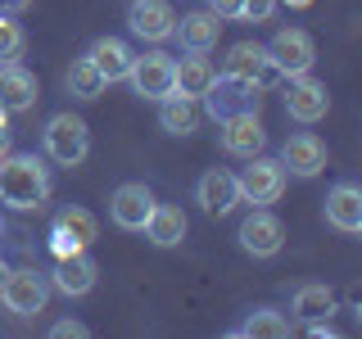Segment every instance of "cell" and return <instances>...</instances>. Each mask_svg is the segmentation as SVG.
I'll return each mask as SVG.
<instances>
[{
	"label": "cell",
	"instance_id": "6da1fadb",
	"mask_svg": "<svg viewBox=\"0 0 362 339\" xmlns=\"http://www.w3.org/2000/svg\"><path fill=\"white\" fill-rule=\"evenodd\" d=\"M50 195V172L37 154H0V203L9 208H41Z\"/></svg>",
	"mask_w": 362,
	"mask_h": 339
},
{
	"label": "cell",
	"instance_id": "7a4b0ae2",
	"mask_svg": "<svg viewBox=\"0 0 362 339\" xmlns=\"http://www.w3.org/2000/svg\"><path fill=\"white\" fill-rule=\"evenodd\" d=\"M41 141H45V154H50L59 167H77L90 154V127L77 118V113H54V118L45 122Z\"/></svg>",
	"mask_w": 362,
	"mask_h": 339
},
{
	"label": "cell",
	"instance_id": "3957f363",
	"mask_svg": "<svg viewBox=\"0 0 362 339\" xmlns=\"http://www.w3.org/2000/svg\"><path fill=\"white\" fill-rule=\"evenodd\" d=\"M50 299V276L37 267H18L0 280V303H5L14 316H37Z\"/></svg>",
	"mask_w": 362,
	"mask_h": 339
},
{
	"label": "cell",
	"instance_id": "277c9868",
	"mask_svg": "<svg viewBox=\"0 0 362 339\" xmlns=\"http://www.w3.org/2000/svg\"><path fill=\"white\" fill-rule=\"evenodd\" d=\"M267 64H272V73H281V77H303L313 68L317 59V50H313V37L303 28H281L276 37H272L267 45Z\"/></svg>",
	"mask_w": 362,
	"mask_h": 339
},
{
	"label": "cell",
	"instance_id": "5b68a950",
	"mask_svg": "<svg viewBox=\"0 0 362 339\" xmlns=\"http://www.w3.org/2000/svg\"><path fill=\"white\" fill-rule=\"evenodd\" d=\"M286 167H281V158H267V154H254L249 158V167L240 177H235V186H240V199L249 203H276L281 190H286Z\"/></svg>",
	"mask_w": 362,
	"mask_h": 339
},
{
	"label": "cell",
	"instance_id": "8992f818",
	"mask_svg": "<svg viewBox=\"0 0 362 339\" xmlns=\"http://www.w3.org/2000/svg\"><path fill=\"white\" fill-rule=\"evenodd\" d=\"M173 64H177L173 54L150 50V54H141V59H132L127 82L136 86L141 100H168V95H173Z\"/></svg>",
	"mask_w": 362,
	"mask_h": 339
},
{
	"label": "cell",
	"instance_id": "52a82bcc",
	"mask_svg": "<svg viewBox=\"0 0 362 339\" xmlns=\"http://www.w3.org/2000/svg\"><path fill=\"white\" fill-rule=\"evenodd\" d=\"M127 28H132V37H141V41H168L173 37V28H177V14H173V5L168 0H132V9H127Z\"/></svg>",
	"mask_w": 362,
	"mask_h": 339
},
{
	"label": "cell",
	"instance_id": "ba28073f",
	"mask_svg": "<svg viewBox=\"0 0 362 339\" xmlns=\"http://www.w3.org/2000/svg\"><path fill=\"white\" fill-rule=\"evenodd\" d=\"M263 145H267V131H263V122H258V109L222 118V150L226 154L254 158V154H263Z\"/></svg>",
	"mask_w": 362,
	"mask_h": 339
},
{
	"label": "cell",
	"instance_id": "9c48e42d",
	"mask_svg": "<svg viewBox=\"0 0 362 339\" xmlns=\"http://www.w3.org/2000/svg\"><path fill=\"white\" fill-rule=\"evenodd\" d=\"M281 244H286V226L272 218L267 208L249 213V218L240 222V249H245V254H254V258H276Z\"/></svg>",
	"mask_w": 362,
	"mask_h": 339
},
{
	"label": "cell",
	"instance_id": "30bf717a",
	"mask_svg": "<svg viewBox=\"0 0 362 339\" xmlns=\"http://www.w3.org/2000/svg\"><path fill=\"white\" fill-rule=\"evenodd\" d=\"M286 113H290L294 122H322L326 113H331V95H326V86L313 82L308 73L290 77V86H286Z\"/></svg>",
	"mask_w": 362,
	"mask_h": 339
},
{
	"label": "cell",
	"instance_id": "8fae6325",
	"mask_svg": "<svg viewBox=\"0 0 362 339\" xmlns=\"http://www.w3.org/2000/svg\"><path fill=\"white\" fill-rule=\"evenodd\" d=\"M281 167L294 172V177H317L326 167V141H322V136H313V131L290 136V141L281 145Z\"/></svg>",
	"mask_w": 362,
	"mask_h": 339
},
{
	"label": "cell",
	"instance_id": "7c38bea8",
	"mask_svg": "<svg viewBox=\"0 0 362 339\" xmlns=\"http://www.w3.org/2000/svg\"><path fill=\"white\" fill-rule=\"evenodd\" d=\"M150 208H154V195H150V186H141V181L118 186L113 199H109V213H113V222H118L122 231H141L145 218H150Z\"/></svg>",
	"mask_w": 362,
	"mask_h": 339
},
{
	"label": "cell",
	"instance_id": "4fadbf2b",
	"mask_svg": "<svg viewBox=\"0 0 362 339\" xmlns=\"http://www.w3.org/2000/svg\"><path fill=\"white\" fill-rule=\"evenodd\" d=\"M204 100H209L213 118H231V113L258 109V86L254 82H235V77H222V82H213L209 90H204Z\"/></svg>",
	"mask_w": 362,
	"mask_h": 339
},
{
	"label": "cell",
	"instance_id": "5bb4252c",
	"mask_svg": "<svg viewBox=\"0 0 362 339\" xmlns=\"http://www.w3.org/2000/svg\"><path fill=\"white\" fill-rule=\"evenodd\" d=\"M37 77L23 64H0V109L5 113H28L37 105Z\"/></svg>",
	"mask_w": 362,
	"mask_h": 339
},
{
	"label": "cell",
	"instance_id": "9a60e30c",
	"mask_svg": "<svg viewBox=\"0 0 362 339\" xmlns=\"http://www.w3.org/2000/svg\"><path fill=\"white\" fill-rule=\"evenodd\" d=\"M195 199H199V208H204V213L222 218V213H231L235 203H240V186H235V177H231V172L213 167V172H204V177H199Z\"/></svg>",
	"mask_w": 362,
	"mask_h": 339
},
{
	"label": "cell",
	"instance_id": "2e32d148",
	"mask_svg": "<svg viewBox=\"0 0 362 339\" xmlns=\"http://www.w3.org/2000/svg\"><path fill=\"white\" fill-rule=\"evenodd\" d=\"M326 222L344 235H358L362 231V190L349 186V181H339L331 195H326Z\"/></svg>",
	"mask_w": 362,
	"mask_h": 339
},
{
	"label": "cell",
	"instance_id": "e0dca14e",
	"mask_svg": "<svg viewBox=\"0 0 362 339\" xmlns=\"http://www.w3.org/2000/svg\"><path fill=\"white\" fill-rule=\"evenodd\" d=\"M213 82H218L213 64L204 59V54H195V50H190V59L173 64V95H181V100H204V90Z\"/></svg>",
	"mask_w": 362,
	"mask_h": 339
},
{
	"label": "cell",
	"instance_id": "ac0fdd59",
	"mask_svg": "<svg viewBox=\"0 0 362 339\" xmlns=\"http://www.w3.org/2000/svg\"><path fill=\"white\" fill-rule=\"evenodd\" d=\"M173 37H181V45H186V50L209 54L213 45H218V37H222V18L213 14V9H195V14H186V18L173 28Z\"/></svg>",
	"mask_w": 362,
	"mask_h": 339
},
{
	"label": "cell",
	"instance_id": "d6986e66",
	"mask_svg": "<svg viewBox=\"0 0 362 339\" xmlns=\"http://www.w3.org/2000/svg\"><path fill=\"white\" fill-rule=\"evenodd\" d=\"M50 285L59 290V294H68V299H82V294L95 290V263L86 258V249H82V254L59 258V267H54Z\"/></svg>",
	"mask_w": 362,
	"mask_h": 339
},
{
	"label": "cell",
	"instance_id": "ffe728a7",
	"mask_svg": "<svg viewBox=\"0 0 362 339\" xmlns=\"http://www.w3.org/2000/svg\"><path fill=\"white\" fill-rule=\"evenodd\" d=\"M141 231H145V240H150V244H158V249H173V244L186 240V213L173 208V203H154Z\"/></svg>",
	"mask_w": 362,
	"mask_h": 339
},
{
	"label": "cell",
	"instance_id": "44dd1931",
	"mask_svg": "<svg viewBox=\"0 0 362 339\" xmlns=\"http://www.w3.org/2000/svg\"><path fill=\"white\" fill-rule=\"evenodd\" d=\"M267 73H272V64H267V50L258 41H240V45H231V50H226V77L258 86Z\"/></svg>",
	"mask_w": 362,
	"mask_h": 339
},
{
	"label": "cell",
	"instance_id": "7402d4cb",
	"mask_svg": "<svg viewBox=\"0 0 362 339\" xmlns=\"http://www.w3.org/2000/svg\"><path fill=\"white\" fill-rule=\"evenodd\" d=\"M86 59L100 68V77H105V82H122V77L132 73V59H136V54L127 50V41H118V37H100V41L86 50Z\"/></svg>",
	"mask_w": 362,
	"mask_h": 339
},
{
	"label": "cell",
	"instance_id": "603a6c76",
	"mask_svg": "<svg viewBox=\"0 0 362 339\" xmlns=\"http://www.w3.org/2000/svg\"><path fill=\"white\" fill-rule=\"evenodd\" d=\"M240 339H286L290 335V316L276 308H254L245 316V326H235Z\"/></svg>",
	"mask_w": 362,
	"mask_h": 339
},
{
	"label": "cell",
	"instance_id": "cb8c5ba5",
	"mask_svg": "<svg viewBox=\"0 0 362 339\" xmlns=\"http://www.w3.org/2000/svg\"><path fill=\"white\" fill-rule=\"evenodd\" d=\"M158 122H163V131H173V136H190V131L199 127L195 100H181V95L158 100Z\"/></svg>",
	"mask_w": 362,
	"mask_h": 339
},
{
	"label": "cell",
	"instance_id": "d4e9b609",
	"mask_svg": "<svg viewBox=\"0 0 362 339\" xmlns=\"http://www.w3.org/2000/svg\"><path fill=\"white\" fill-rule=\"evenodd\" d=\"M54 226H59L64 235H73V240L82 244V249H86V244H95V235H100L95 213H90V208H77V203H73V208H64L59 218H54Z\"/></svg>",
	"mask_w": 362,
	"mask_h": 339
},
{
	"label": "cell",
	"instance_id": "484cf974",
	"mask_svg": "<svg viewBox=\"0 0 362 339\" xmlns=\"http://www.w3.org/2000/svg\"><path fill=\"white\" fill-rule=\"evenodd\" d=\"M105 86H109V82L100 77V68L90 64L86 54H82V59H73V68H68V90H73L77 100H95V95H105Z\"/></svg>",
	"mask_w": 362,
	"mask_h": 339
},
{
	"label": "cell",
	"instance_id": "4316f807",
	"mask_svg": "<svg viewBox=\"0 0 362 339\" xmlns=\"http://www.w3.org/2000/svg\"><path fill=\"white\" fill-rule=\"evenodd\" d=\"M331 312H335V294L326 285H303L294 294V316H303V321H322Z\"/></svg>",
	"mask_w": 362,
	"mask_h": 339
},
{
	"label": "cell",
	"instance_id": "83f0119b",
	"mask_svg": "<svg viewBox=\"0 0 362 339\" xmlns=\"http://www.w3.org/2000/svg\"><path fill=\"white\" fill-rule=\"evenodd\" d=\"M23 50V28L14 23V14H0V59H14Z\"/></svg>",
	"mask_w": 362,
	"mask_h": 339
},
{
	"label": "cell",
	"instance_id": "f1b7e54d",
	"mask_svg": "<svg viewBox=\"0 0 362 339\" xmlns=\"http://www.w3.org/2000/svg\"><path fill=\"white\" fill-rule=\"evenodd\" d=\"M50 254H54V258H68V254H82V244H77L73 235H64L59 226H54V231H50Z\"/></svg>",
	"mask_w": 362,
	"mask_h": 339
},
{
	"label": "cell",
	"instance_id": "f546056e",
	"mask_svg": "<svg viewBox=\"0 0 362 339\" xmlns=\"http://www.w3.org/2000/svg\"><path fill=\"white\" fill-rule=\"evenodd\" d=\"M209 9L218 18H245V0H209Z\"/></svg>",
	"mask_w": 362,
	"mask_h": 339
},
{
	"label": "cell",
	"instance_id": "4dcf8cb0",
	"mask_svg": "<svg viewBox=\"0 0 362 339\" xmlns=\"http://www.w3.org/2000/svg\"><path fill=\"white\" fill-rule=\"evenodd\" d=\"M50 335H54V339H68V335H73V339H86L90 331H86L82 321H54V326H50Z\"/></svg>",
	"mask_w": 362,
	"mask_h": 339
},
{
	"label": "cell",
	"instance_id": "1f68e13d",
	"mask_svg": "<svg viewBox=\"0 0 362 339\" xmlns=\"http://www.w3.org/2000/svg\"><path fill=\"white\" fill-rule=\"evenodd\" d=\"M272 9H276V0H245V18H254V23L272 18Z\"/></svg>",
	"mask_w": 362,
	"mask_h": 339
},
{
	"label": "cell",
	"instance_id": "d6a6232c",
	"mask_svg": "<svg viewBox=\"0 0 362 339\" xmlns=\"http://www.w3.org/2000/svg\"><path fill=\"white\" fill-rule=\"evenodd\" d=\"M32 0H0V14H23Z\"/></svg>",
	"mask_w": 362,
	"mask_h": 339
},
{
	"label": "cell",
	"instance_id": "836d02e7",
	"mask_svg": "<svg viewBox=\"0 0 362 339\" xmlns=\"http://www.w3.org/2000/svg\"><path fill=\"white\" fill-rule=\"evenodd\" d=\"M0 154H9V127L0 122Z\"/></svg>",
	"mask_w": 362,
	"mask_h": 339
},
{
	"label": "cell",
	"instance_id": "e575fe53",
	"mask_svg": "<svg viewBox=\"0 0 362 339\" xmlns=\"http://www.w3.org/2000/svg\"><path fill=\"white\" fill-rule=\"evenodd\" d=\"M9 276V267H5V258H0V280H5Z\"/></svg>",
	"mask_w": 362,
	"mask_h": 339
},
{
	"label": "cell",
	"instance_id": "d590c367",
	"mask_svg": "<svg viewBox=\"0 0 362 339\" xmlns=\"http://www.w3.org/2000/svg\"><path fill=\"white\" fill-rule=\"evenodd\" d=\"M290 5H313V0H290Z\"/></svg>",
	"mask_w": 362,
	"mask_h": 339
},
{
	"label": "cell",
	"instance_id": "8d00e7d4",
	"mask_svg": "<svg viewBox=\"0 0 362 339\" xmlns=\"http://www.w3.org/2000/svg\"><path fill=\"white\" fill-rule=\"evenodd\" d=\"M5 118H9V113H5V109H0V122H5Z\"/></svg>",
	"mask_w": 362,
	"mask_h": 339
}]
</instances>
